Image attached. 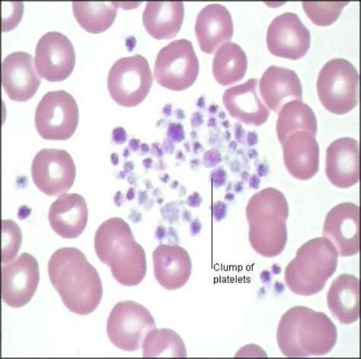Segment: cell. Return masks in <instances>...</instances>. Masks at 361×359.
Returning a JSON list of instances; mask_svg holds the SVG:
<instances>
[{
	"mask_svg": "<svg viewBox=\"0 0 361 359\" xmlns=\"http://www.w3.org/2000/svg\"><path fill=\"white\" fill-rule=\"evenodd\" d=\"M47 269L52 286L71 313L84 316L96 310L103 296L102 282L82 251L74 248L56 250Z\"/></svg>",
	"mask_w": 361,
	"mask_h": 359,
	"instance_id": "6da1fadb",
	"label": "cell"
},
{
	"mask_svg": "<svg viewBox=\"0 0 361 359\" xmlns=\"http://www.w3.org/2000/svg\"><path fill=\"white\" fill-rule=\"evenodd\" d=\"M337 339V328L331 320L307 307L289 309L279 325L278 344L286 357L326 355L334 349Z\"/></svg>",
	"mask_w": 361,
	"mask_h": 359,
	"instance_id": "7a4b0ae2",
	"label": "cell"
},
{
	"mask_svg": "<svg viewBox=\"0 0 361 359\" xmlns=\"http://www.w3.org/2000/svg\"><path fill=\"white\" fill-rule=\"evenodd\" d=\"M94 250L121 285L135 286L145 279L146 253L125 220L115 217L104 222L94 235Z\"/></svg>",
	"mask_w": 361,
	"mask_h": 359,
	"instance_id": "3957f363",
	"label": "cell"
},
{
	"mask_svg": "<svg viewBox=\"0 0 361 359\" xmlns=\"http://www.w3.org/2000/svg\"><path fill=\"white\" fill-rule=\"evenodd\" d=\"M289 206L277 189L266 188L254 194L246 207L252 248L264 258L279 256L288 242Z\"/></svg>",
	"mask_w": 361,
	"mask_h": 359,
	"instance_id": "277c9868",
	"label": "cell"
},
{
	"mask_svg": "<svg viewBox=\"0 0 361 359\" xmlns=\"http://www.w3.org/2000/svg\"><path fill=\"white\" fill-rule=\"evenodd\" d=\"M338 254L327 239H313L302 245L289 263L284 279L294 294L312 296L325 288L338 267Z\"/></svg>",
	"mask_w": 361,
	"mask_h": 359,
	"instance_id": "5b68a950",
	"label": "cell"
},
{
	"mask_svg": "<svg viewBox=\"0 0 361 359\" xmlns=\"http://www.w3.org/2000/svg\"><path fill=\"white\" fill-rule=\"evenodd\" d=\"M317 88L322 105L334 115H345L358 106L359 73L345 59H334L325 64Z\"/></svg>",
	"mask_w": 361,
	"mask_h": 359,
	"instance_id": "8992f818",
	"label": "cell"
},
{
	"mask_svg": "<svg viewBox=\"0 0 361 359\" xmlns=\"http://www.w3.org/2000/svg\"><path fill=\"white\" fill-rule=\"evenodd\" d=\"M153 82L148 61L144 56L135 55L121 58L112 65L108 89L118 105L133 108L145 101Z\"/></svg>",
	"mask_w": 361,
	"mask_h": 359,
	"instance_id": "52a82bcc",
	"label": "cell"
},
{
	"mask_svg": "<svg viewBox=\"0 0 361 359\" xmlns=\"http://www.w3.org/2000/svg\"><path fill=\"white\" fill-rule=\"evenodd\" d=\"M157 328L148 309L135 301H120L111 311L107 334L114 346L126 352L142 348L147 335Z\"/></svg>",
	"mask_w": 361,
	"mask_h": 359,
	"instance_id": "ba28073f",
	"label": "cell"
},
{
	"mask_svg": "<svg viewBox=\"0 0 361 359\" xmlns=\"http://www.w3.org/2000/svg\"><path fill=\"white\" fill-rule=\"evenodd\" d=\"M77 101L65 91L47 93L37 105L35 122L37 133L47 140L71 139L79 124Z\"/></svg>",
	"mask_w": 361,
	"mask_h": 359,
	"instance_id": "9c48e42d",
	"label": "cell"
},
{
	"mask_svg": "<svg viewBox=\"0 0 361 359\" xmlns=\"http://www.w3.org/2000/svg\"><path fill=\"white\" fill-rule=\"evenodd\" d=\"M199 73V61L191 42L180 39L161 49L154 65V77L160 86L183 91L192 86Z\"/></svg>",
	"mask_w": 361,
	"mask_h": 359,
	"instance_id": "30bf717a",
	"label": "cell"
},
{
	"mask_svg": "<svg viewBox=\"0 0 361 359\" xmlns=\"http://www.w3.org/2000/svg\"><path fill=\"white\" fill-rule=\"evenodd\" d=\"M32 176L35 186L49 196L68 192L73 187L77 168L65 150L44 149L34 158Z\"/></svg>",
	"mask_w": 361,
	"mask_h": 359,
	"instance_id": "8fae6325",
	"label": "cell"
},
{
	"mask_svg": "<svg viewBox=\"0 0 361 359\" xmlns=\"http://www.w3.org/2000/svg\"><path fill=\"white\" fill-rule=\"evenodd\" d=\"M40 282L39 263L23 253L2 267V298L11 308H23L35 294Z\"/></svg>",
	"mask_w": 361,
	"mask_h": 359,
	"instance_id": "7c38bea8",
	"label": "cell"
},
{
	"mask_svg": "<svg viewBox=\"0 0 361 359\" xmlns=\"http://www.w3.org/2000/svg\"><path fill=\"white\" fill-rule=\"evenodd\" d=\"M35 67L40 77L51 82L71 77L75 65V53L71 42L56 32L44 34L35 49Z\"/></svg>",
	"mask_w": 361,
	"mask_h": 359,
	"instance_id": "4fadbf2b",
	"label": "cell"
},
{
	"mask_svg": "<svg viewBox=\"0 0 361 359\" xmlns=\"http://www.w3.org/2000/svg\"><path fill=\"white\" fill-rule=\"evenodd\" d=\"M310 43V32L295 13H283L275 18L269 27L268 49L279 58L301 59L308 52Z\"/></svg>",
	"mask_w": 361,
	"mask_h": 359,
	"instance_id": "5bb4252c",
	"label": "cell"
},
{
	"mask_svg": "<svg viewBox=\"0 0 361 359\" xmlns=\"http://www.w3.org/2000/svg\"><path fill=\"white\" fill-rule=\"evenodd\" d=\"M322 234L334 245L338 256L348 258L359 253V206L345 203L332 208L326 217Z\"/></svg>",
	"mask_w": 361,
	"mask_h": 359,
	"instance_id": "9a60e30c",
	"label": "cell"
},
{
	"mask_svg": "<svg viewBox=\"0 0 361 359\" xmlns=\"http://www.w3.org/2000/svg\"><path fill=\"white\" fill-rule=\"evenodd\" d=\"M35 63L33 56L25 52L6 56L2 64V84L9 99L25 102L34 97L42 82Z\"/></svg>",
	"mask_w": 361,
	"mask_h": 359,
	"instance_id": "2e32d148",
	"label": "cell"
},
{
	"mask_svg": "<svg viewBox=\"0 0 361 359\" xmlns=\"http://www.w3.org/2000/svg\"><path fill=\"white\" fill-rule=\"evenodd\" d=\"M283 160L289 173L300 181L314 177L319 168V146L309 132H293L281 144Z\"/></svg>",
	"mask_w": 361,
	"mask_h": 359,
	"instance_id": "e0dca14e",
	"label": "cell"
},
{
	"mask_svg": "<svg viewBox=\"0 0 361 359\" xmlns=\"http://www.w3.org/2000/svg\"><path fill=\"white\" fill-rule=\"evenodd\" d=\"M326 173L336 187L355 186L360 180L359 143L353 138H341L331 143L326 151Z\"/></svg>",
	"mask_w": 361,
	"mask_h": 359,
	"instance_id": "ac0fdd59",
	"label": "cell"
},
{
	"mask_svg": "<svg viewBox=\"0 0 361 359\" xmlns=\"http://www.w3.org/2000/svg\"><path fill=\"white\" fill-rule=\"evenodd\" d=\"M154 276L159 284L169 291L183 288L192 272L188 251L178 245L160 244L153 253Z\"/></svg>",
	"mask_w": 361,
	"mask_h": 359,
	"instance_id": "d6986e66",
	"label": "cell"
},
{
	"mask_svg": "<svg viewBox=\"0 0 361 359\" xmlns=\"http://www.w3.org/2000/svg\"><path fill=\"white\" fill-rule=\"evenodd\" d=\"M233 23L227 8L221 4H211L199 13L195 34L201 50L208 54L230 43L233 35Z\"/></svg>",
	"mask_w": 361,
	"mask_h": 359,
	"instance_id": "ffe728a7",
	"label": "cell"
},
{
	"mask_svg": "<svg viewBox=\"0 0 361 359\" xmlns=\"http://www.w3.org/2000/svg\"><path fill=\"white\" fill-rule=\"evenodd\" d=\"M257 79L228 89L223 96L224 105L231 117L250 126L259 127L268 120L270 111L257 94Z\"/></svg>",
	"mask_w": 361,
	"mask_h": 359,
	"instance_id": "44dd1931",
	"label": "cell"
},
{
	"mask_svg": "<svg viewBox=\"0 0 361 359\" xmlns=\"http://www.w3.org/2000/svg\"><path fill=\"white\" fill-rule=\"evenodd\" d=\"M89 211L84 197L78 194H64L49 210V220L55 233L66 239H77L87 228Z\"/></svg>",
	"mask_w": 361,
	"mask_h": 359,
	"instance_id": "7402d4cb",
	"label": "cell"
},
{
	"mask_svg": "<svg viewBox=\"0 0 361 359\" xmlns=\"http://www.w3.org/2000/svg\"><path fill=\"white\" fill-rule=\"evenodd\" d=\"M259 90L266 106L276 113L287 103L302 99V87L298 74L275 65L262 75Z\"/></svg>",
	"mask_w": 361,
	"mask_h": 359,
	"instance_id": "603a6c76",
	"label": "cell"
},
{
	"mask_svg": "<svg viewBox=\"0 0 361 359\" xmlns=\"http://www.w3.org/2000/svg\"><path fill=\"white\" fill-rule=\"evenodd\" d=\"M327 304L332 316L339 323H355L360 318L359 279L350 274L337 277L328 291Z\"/></svg>",
	"mask_w": 361,
	"mask_h": 359,
	"instance_id": "cb8c5ba5",
	"label": "cell"
},
{
	"mask_svg": "<svg viewBox=\"0 0 361 359\" xmlns=\"http://www.w3.org/2000/svg\"><path fill=\"white\" fill-rule=\"evenodd\" d=\"M185 15L183 3H147L142 23L147 32L157 40H169L180 30Z\"/></svg>",
	"mask_w": 361,
	"mask_h": 359,
	"instance_id": "d4e9b609",
	"label": "cell"
},
{
	"mask_svg": "<svg viewBox=\"0 0 361 359\" xmlns=\"http://www.w3.org/2000/svg\"><path fill=\"white\" fill-rule=\"evenodd\" d=\"M248 68V60L241 46L235 43L222 46L215 54L213 75L216 81L227 87L242 80Z\"/></svg>",
	"mask_w": 361,
	"mask_h": 359,
	"instance_id": "484cf974",
	"label": "cell"
},
{
	"mask_svg": "<svg viewBox=\"0 0 361 359\" xmlns=\"http://www.w3.org/2000/svg\"><path fill=\"white\" fill-rule=\"evenodd\" d=\"M276 130L281 144L296 131H307L316 137L318 125L315 113L302 101L288 102L279 111Z\"/></svg>",
	"mask_w": 361,
	"mask_h": 359,
	"instance_id": "4316f807",
	"label": "cell"
},
{
	"mask_svg": "<svg viewBox=\"0 0 361 359\" xmlns=\"http://www.w3.org/2000/svg\"><path fill=\"white\" fill-rule=\"evenodd\" d=\"M118 8L116 3H73L75 20L91 34L108 30L116 21Z\"/></svg>",
	"mask_w": 361,
	"mask_h": 359,
	"instance_id": "83f0119b",
	"label": "cell"
},
{
	"mask_svg": "<svg viewBox=\"0 0 361 359\" xmlns=\"http://www.w3.org/2000/svg\"><path fill=\"white\" fill-rule=\"evenodd\" d=\"M142 356L155 357H187L183 340L170 329H154L147 335L142 346Z\"/></svg>",
	"mask_w": 361,
	"mask_h": 359,
	"instance_id": "f1b7e54d",
	"label": "cell"
},
{
	"mask_svg": "<svg viewBox=\"0 0 361 359\" xmlns=\"http://www.w3.org/2000/svg\"><path fill=\"white\" fill-rule=\"evenodd\" d=\"M348 2L302 3L304 12L318 26L326 27L335 23Z\"/></svg>",
	"mask_w": 361,
	"mask_h": 359,
	"instance_id": "f546056e",
	"label": "cell"
},
{
	"mask_svg": "<svg viewBox=\"0 0 361 359\" xmlns=\"http://www.w3.org/2000/svg\"><path fill=\"white\" fill-rule=\"evenodd\" d=\"M2 234V262L4 264L15 259L21 247L23 235L20 227L12 220H3Z\"/></svg>",
	"mask_w": 361,
	"mask_h": 359,
	"instance_id": "4dcf8cb0",
	"label": "cell"
}]
</instances>
